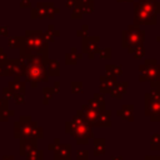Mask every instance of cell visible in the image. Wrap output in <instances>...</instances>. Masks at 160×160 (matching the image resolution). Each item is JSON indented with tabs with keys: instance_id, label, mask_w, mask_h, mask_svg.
Returning a JSON list of instances; mask_svg holds the SVG:
<instances>
[{
	"instance_id": "obj_1",
	"label": "cell",
	"mask_w": 160,
	"mask_h": 160,
	"mask_svg": "<svg viewBox=\"0 0 160 160\" xmlns=\"http://www.w3.org/2000/svg\"><path fill=\"white\" fill-rule=\"evenodd\" d=\"M144 111L151 121H160V89H151L145 94Z\"/></svg>"
},
{
	"instance_id": "obj_2",
	"label": "cell",
	"mask_w": 160,
	"mask_h": 160,
	"mask_svg": "<svg viewBox=\"0 0 160 160\" xmlns=\"http://www.w3.org/2000/svg\"><path fill=\"white\" fill-rule=\"evenodd\" d=\"M140 76L139 80L140 81H159L160 79V65L156 62V60L154 59H148L145 60V62L142 65H140L139 69Z\"/></svg>"
},
{
	"instance_id": "obj_3",
	"label": "cell",
	"mask_w": 160,
	"mask_h": 160,
	"mask_svg": "<svg viewBox=\"0 0 160 160\" xmlns=\"http://www.w3.org/2000/svg\"><path fill=\"white\" fill-rule=\"evenodd\" d=\"M144 38V31H141L138 26H130L128 31H124V46L128 48L129 52H132L136 46L142 45Z\"/></svg>"
},
{
	"instance_id": "obj_4",
	"label": "cell",
	"mask_w": 160,
	"mask_h": 160,
	"mask_svg": "<svg viewBox=\"0 0 160 160\" xmlns=\"http://www.w3.org/2000/svg\"><path fill=\"white\" fill-rule=\"evenodd\" d=\"M134 12H135V15H134L135 25H142V24L154 25L158 22V14L144 9L139 2H136L134 5Z\"/></svg>"
},
{
	"instance_id": "obj_5",
	"label": "cell",
	"mask_w": 160,
	"mask_h": 160,
	"mask_svg": "<svg viewBox=\"0 0 160 160\" xmlns=\"http://www.w3.org/2000/svg\"><path fill=\"white\" fill-rule=\"evenodd\" d=\"M150 149L151 150H160V134L155 132L150 138Z\"/></svg>"
},
{
	"instance_id": "obj_6",
	"label": "cell",
	"mask_w": 160,
	"mask_h": 160,
	"mask_svg": "<svg viewBox=\"0 0 160 160\" xmlns=\"http://www.w3.org/2000/svg\"><path fill=\"white\" fill-rule=\"evenodd\" d=\"M132 54H134V56H135L136 59H141V58L145 55V48H144L142 45H139V46H136V48L132 50Z\"/></svg>"
},
{
	"instance_id": "obj_7",
	"label": "cell",
	"mask_w": 160,
	"mask_h": 160,
	"mask_svg": "<svg viewBox=\"0 0 160 160\" xmlns=\"http://www.w3.org/2000/svg\"><path fill=\"white\" fill-rule=\"evenodd\" d=\"M122 116L125 118V119H128V120H132V108L131 106H128L126 109L124 108V111H122Z\"/></svg>"
},
{
	"instance_id": "obj_8",
	"label": "cell",
	"mask_w": 160,
	"mask_h": 160,
	"mask_svg": "<svg viewBox=\"0 0 160 160\" xmlns=\"http://www.w3.org/2000/svg\"><path fill=\"white\" fill-rule=\"evenodd\" d=\"M145 160H160V156H146Z\"/></svg>"
},
{
	"instance_id": "obj_9",
	"label": "cell",
	"mask_w": 160,
	"mask_h": 160,
	"mask_svg": "<svg viewBox=\"0 0 160 160\" xmlns=\"http://www.w3.org/2000/svg\"><path fill=\"white\" fill-rule=\"evenodd\" d=\"M156 41H158V42H160V35H159V36L156 38Z\"/></svg>"
},
{
	"instance_id": "obj_10",
	"label": "cell",
	"mask_w": 160,
	"mask_h": 160,
	"mask_svg": "<svg viewBox=\"0 0 160 160\" xmlns=\"http://www.w3.org/2000/svg\"><path fill=\"white\" fill-rule=\"evenodd\" d=\"M159 86H160V79H159Z\"/></svg>"
},
{
	"instance_id": "obj_11",
	"label": "cell",
	"mask_w": 160,
	"mask_h": 160,
	"mask_svg": "<svg viewBox=\"0 0 160 160\" xmlns=\"http://www.w3.org/2000/svg\"><path fill=\"white\" fill-rule=\"evenodd\" d=\"M120 1H121V0H120ZM126 1H131V0H126Z\"/></svg>"
}]
</instances>
